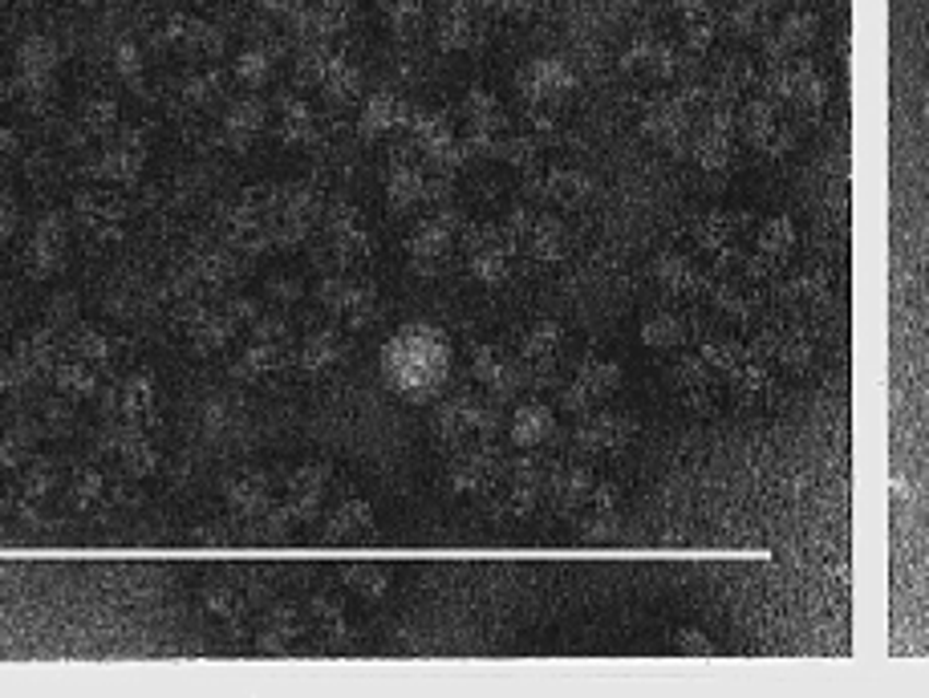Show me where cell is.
I'll use <instances>...</instances> for the list:
<instances>
[{
    "instance_id": "obj_39",
    "label": "cell",
    "mask_w": 929,
    "mask_h": 698,
    "mask_svg": "<svg viewBox=\"0 0 929 698\" xmlns=\"http://www.w3.org/2000/svg\"><path fill=\"white\" fill-rule=\"evenodd\" d=\"M94 386H98V378L90 374V366H65L61 370V390H70V394H94Z\"/></svg>"
},
{
    "instance_id": "obj_21",
    "label": "cell",
    "mask_w": 929,
    "mask_h": 698,
    "mask_svg": "<svg viewBox=\"0 0 929 698\" xmlns=\"http://www.w3.org/2000/svg\"><path fill=\"white\" fill-rule=\"evenodd\" d=\"M333 244H337V252H342L345 260H358L370 252V236H366V228L354 220L349 208H337V212H333Z\"/></svg>"
},
{
    "instance_id": "obj_4",
    "label": "cell",
    "mask_w": 929,
    "mask_h": 698,
    "mask_svg": "<svg viewBox=\"0 0 929 698\" xmlns=\"http://www.w3.org/2000/svg\"><path fill=\"white\" fill-rule=\"evenodd\" d=\"M626 382V370H621V362H609V357H585L576 374H572V382L560 390V406L569 414H585L593 406H600L605 399H614L617 390Z\"/></svg>"
},
{
    "instance_id": "obj_15",
    "label": "cell",
    "mask_w": 929,
    "mask_h": 698,
    "mask_svg": "<svg viewBox=\"0 0 929 698\" xmlns=\"http://www.w3.org/2000/svg\"><path fill=\"white\" fill-rule=\"evenodd\" d=\"M743 224H751V215H743V212H711V215H702L699 224H694V236H699V244L706 248V252L727 257L730 244H735V236H739V228H743Z\"/></svg>"
},
{
    "instance_id": "obj_25",
    "label": "cell",
    "mask_w": 929,
    "mask_h": 698,
    "mask_svg": "<svg viewBox=\"0 0 929 698\" xmlns=\"http://www.w3.org/2000/svg\"><path fill=\"white\" fill-rule=\"evenodd\" d=\"M576 532L585 544H609L621 536V512H605V508H581Z\"/></svg>"
},
{
    "instance_id": "obj_28",
    "label": "cell",
    "mask_w": 929,
    "mask_h": 698,
    "mask_svg": "<svg viewBox=\"0 0 929 698\" xmlns=\"http://www.w3.org/2000/svg\"><path fill=\"white\" fill-rule=\"evenodd\" d=\"M228 499L243 516H257L269 508V484H264L260 475H240V480L228 487Z\"/></svg>"
},
{
    "instance_id": "obj_16",
    "label": "cell",
    "mask_w": 929,
    "mask_h": 698,
    "mask_svg": "<svg viewBox=\"0 0 929 698\" xmlns=\"http://www.w3.org/2000/svg\"><path fill=\"white\" fill-rule=\"evenodd\" d=\"M593 191H597L593 179H588L585 171H572V167H557V171H548L544 175V184H540L544 200L560 203V208H581Z\"/></svg>"
},
{
    "instance_id": "obj_22",
    "label": "cell",
    "mask_w": 929,
    "mask_h": 698,
    "mask_svg": "<svg viewBox=\"0 0 929 698\" xmlns=\"http://www.w3.org/2000/svg\"><path fill=\"white\" fill-rule=\"evenodd\" d=\"M337 362H342V342H337V333H330V329H321V333H313L309 342L300 345V366L309 374L333 370Z\"/></svg>"
},
{
    "instance_id": "obj_17",
    "label": "cell",
    "mask_w": 929,
    "mask_h": 698,
    "mask_svg": "<svg viewBox=\"0 0 929 698\" xmlns=\"http://www.w3.org/2000/svg\"><path fill=\"white\" fill-rule=\"evenodd\" d=\"M650 272H654V281H658L666 293H674V297L699 288V269H694L682 252H658L654 264H650Z\"/></svg>"
},
{
    "instance_id": "obj_43",
    "label": "cell",
    "mask_w": 929,
    "mask_h": 698,
    "mask_svg": "<svg viewBox=\"0 0 929 698\" xmlns=\"http://www.w3.org/2000/svg\"><path fill=\"white\" fill-rule=\"evenodd\" d=\"M207 610L219 613V617H231V613L240 610V598H236L231 589H212V593H207Z\"/></svg>"
},
{
    "instance_id": "obj_11",
    "label": "cell",
    "mask_w": 929,
    "mask_h": 698,
    "mask_svg": "<svg viewBox=\"0 0 929 698\" xmlns=\"http://www.w3.org/2000/svg\"><path fill=\"white\" fill-rule=\"evenodd\" d=\"M503 480H508V508L515 516H528L544 499V463L536 456H520L503 463Z\"/></svg>"
},
{
    "instance_id": "obj_26",
    "label": "cell",
    "mask_w": 929,
    "mask_h": 698,
    "mask_svg": "<svg viewBox=\"0 0 929 698\" xmlns=\"http://www.w3.org/2000/svg\"><path fill=\"white\" fill-rule=\"evenodd\" d=\"M260 127H264V106L260 102H236L228 110V143L248 146Z\"/></svg>"
},
{
    "instance_id": "obj_34",
    "label": "cell",
    "mask_w": 929,
    "mask_h": 698,
    "mask_svg": "<svg viewBox=\"0 0 929 698\" xmlns=\"http://www.w3.org/2000/svg\"><path fill=\"white\" fill-rule=\"evenodd\" d=\"M313 134V118L300 102H288L285 106V143H309Z\"/></svg>"
},
{
    "instance_id": "obj_37",
    "label": "cell",
    "mask_w": 929,
    "mask_h": 698,
    "mask_svg": "<svg viewBox=\"0 0 929 698\" xmlns=\"http://www.w3.org/2000/svg\"><path fill=\"white\" fill-rule=\"evenodd\" d=\"M718 37V21H690L687 25V54H706Z\"/></svg>"
},
{
    "instance_id": "obj_27",
    "label": "cell",
    "mask_w": 929,
    "mask_h": 698,
    "mask_svg": "<svg viewBox=\"0 0 929 698\" xmlns=\"http://www.w3.org/2000/svg\"><path fill=\"white\" fill-rule=\"evenodd\" d=\"M422 196H427V179H422V171H415V167H394V171H390V203H394L398 212L415 208Z\"/></svg>"
},
{
    "instance_id": "obj_13",
    "label": "cell",
    "mask_w": 929,
    "mask_h": 698,
    "mask_svg": "<svg viewBox=\"0 0 929 698\" xmlns=\"http://www.w3.org/2000/svg\"><path fill=\"white\" fill-rule=\"evenodd\" d=\"M520 252H528L536 264H557V260H564L569 257V228H564V220H557V215H548V212H536Z\"/></svg>"
},
{
    "instance_id": "obj_42",
    "label": "cell",
    "mask_w": 929,
    "mask_h": 698,
    "mask_svg": "<svg viewBox=\"0 0 929 698\" xmlns=\"http://www.w3.org/2000/svg\"><path fill=\"white\" fill-rule=\"evenodd\" d=\"M585 508H605V512H621V492L617 484H593Z\"/></svg>"
},
{
    "instance_id": "obj_10",
    "label": "cell",
    "mask_w": 929,
    "mask_h": 698,
    "mask_svg": "<svg viewBox=\"0 0 929 698\" xmlns=\"http://www.w3.org/2000/svg\"><path fill=\"white\" fill-rule=\"evenodd\" d=\"M455 236H458L455 215H434V220H427V224L410 236V257H415L418 272H439V264L451 257Z\"/></svg>"
},
{
    "instance_id": "obj_20",
    "label": "cell",
    "mask_w": 929,
    "mask_h": 698,
    "mask_svg": "<svg viewBox=\"0 0 929 698\" xmlns=\"http://www.w3.org/2000/svg\"><path fill=\"white\" fill-rule=\"evenodd\" d=\"M682 342H687V321L678 313L658 309V313H650L642 321V345H650V350H674Z\"/></svg>"
},
{
    "instance_id": "obj_6",
    "label": "cell",
    "mask_w": 929,
    "mask_h": 698,
    "mask_svg": "<svg viewBox=\"0 0 929 698\" xmlns=\"http://www.w3.org/2000/svg\"><path fill=\"white\" fill-rule=\"evenodd\" d=\"M576 90V70L560 58H532L515 73V94L528 106H557Z\"/></svg>"
},
{
    "instance_id": "obj_5",
    "label": "cell",
    "mask_w": 929,
    "mask_h": 698,
    "mask_svg": "<svg viewBox=\"0 0 929 698\" xmlns=\"http://www.w3.org/2000/svg\"><path fill=\"white\" fill-rule=\"evenodd\" d=\"M638 435V418L626 411H593L581 414V423L572 430V447L581 451V456H614L621 451L626 442Z\"/></svg>"
},
{
    "instance_id": "obj_41",
    "label": "cell",
    "mask_w": 929,
    "mask_h": 698,
    "mask_svg": "<svg viewBox=\"0 0 929 698\" xmlns=\"http://www.w3.org/2000/svg\"><path fill=\"white\" fill-rule=\"evenodd\" d=\"M479 9L491 16H528L536 0H479Z\"/></svg>"
},
{
    "instance_id": "obj_1",
    "label": "cell",
    "mask_w": 929,
    "mask_h": 698,
    "mask_svg": "<svg viewBox=\"0 0 929 698\" xmlns=\"http://www.w3.org/2000/svg\"><path fill=\"white\" fill-rule=\"evenodd\" d=\"M382 382L406 402H430L451 378V342L439 326L415 321L402 326L386 345H382Z\"/></svg>"
},
{
    "instance_id": "obj_40",
    "label": "cell",
    "mask_w": 929,
    "mask_h": 698,
    "mask_svg": "<svg viewBox=\"0 0 929 698\" xmlns=\"http://www.w3.org/2000/svg\"><path fill=\"white\" fill-rule=\"evenodd\" d=\"M674 9L682 16V25H690V21H718L715 0H674Z\"/></svg>"
},
{
    "instance_id": "obj_24",
    "label": "cell",
    "mask_w": 929,
    "mask_h": 698,
    "mask_svg": "<svg viewBox=\"0 0 929 698\" xmlns=\"http://www.w3.org/2000/svg\"><path fill=\"white\" fill-rule=\"evenodd\" d=\"M139 167H143V146H134V143H122L115 146V151H106V155L98 158V171L102 179H118V184H130L134 175H139Z\"/></svg>"
},
{
    "instance_id": "obj_18",
    "label": "cell",
    "mask_w": 929,
    "mask_h": 698,
    "mask_svg": "<svg viewBox=\"0 0 929 698\" xmlns=\"http://www.w3.org/2000/svg\"><path fill=\"white\" fill-rule=\"evenodd\" d=\"M796 248V224H791V215H772V220H763L759 224V236H755V252L763 260H784L787 252Z\"/></svg>"
},
{
    "instance_id": "obj_14",
    "label": "cell",
    "mask_w": 929,
    "mask_h": 698,
    "mask_svg": "<svg viewBox=\"0 0 929 698\" xmlns=\"http://www.w3.org/2000/svg\"><path fill=\"white\" fill-rule=\"evenodd\" d=\"M791 66H796V73H791V102L787 106H796L803 118H820L829 106V78L808 58H791Z\"/></svg>"
},
{
    "instance_id": "obj_30",
    "label": "cell",
    "mask_w": 929,
    "mask_h": 698,
    "mask_svg": "<svg viewBox=\"0 0 929 698\" xmlns=\"http://www.w3.org/2000/svg\"><path fill=\"white\" fill-rule=\"evenodd\" d=\"M496 155L508 158L512 167H524V171H532V167H536V158H540V139H536V134H520V139L503 134L500 146H496Z\"/></svg>"
},
{
    "instance_id": "obj_8",
    "label": "cell",
    "mask_w": 929,
    "mask_h": 698,
    "mask_svg": "<svg viewBox=\"0 0 929 698\" xmlns=\"http://www.w3.org/2000/svg\"><path fill=\"white\" fill-rule=\"evenodd\" d=\"M593 471L585 463H560V468L544 471V499L564 516H576L588 504V492H593Z\"/></svg>"
},
{
    "instance_id": "obj_33",
    "label": "cell",
    "mask_w": 929,
    "mask_h": 698,
    "mask_svg": "<svg viewBox=\"0 0 929 698\" xmlns=\"http://www.w3.org/2000/svg\"><path fill=\"white\" fill-rule=\"evenodd\" d=\"M670 650L674 654H687V658H715V641L706 638L699 626H682V629H674Z\"/></svg>"
},
{
    "instance_id": "obj_31",
    "label": "cell",
    "mask_w": 929,
    "mask_h": 698,
    "mask_svg": "<svg viewBox=\"0 0 929 698\" xmlns=\"http://www.w3.org/2000/svg\"><path fill=\"white\" fill-rule=\"evenodd\" d=\"M370 524H373L370 504H361V499H349V504H342V508L333 512L330 532H333V536H349V532H366Z\"/></svg>"
},
{
    "instance_id": "obj_32",
    "label": "cell",
    "mask_w": 929,
    "mask_h": 698,
    "mask_svg": "<svg viewBox=\"0 0 929 698\" xmlns=\"http://www.w3.org/2000/svg\"><path fill=\"white\" fill-rule=\"evenodd\" d=\"M394 122H398V102L373 98L370 106H366V115H361V134L378 139V134H386V130L394 127Z\"/></svg>"
},
{
    "instance_id": "obj_23",
    "label": "cell",
    "mask_w": 929,
    "mask_h": 698,
    "mask_svg": "<svg viewBox=\"0 0 929 698\" xmlns=\"http://www.w3.org/2000/svg\"><path fill=\"white\" fill-rule=\"evenodd\" d=\"M61 264V220H45L33 240V276H49Z\"/></svg>"
},
{
    "instance_id": "obj_12",
    "label": "cell",
    "mask_w": 929,
    "mask_h": 698,
    "mask_svg": "<svg viewBox=\"0 0 929 698\" xmlns=\"http://www.w3.org/2000/svg\"><path fill=\"white\" fill-rule=\"evenodd\" d=\"M557 435V414L548 411L544 402H520L512 411V423H508V439L520 451H536L544 442Z\"/></svg>"
},
{
    "instance_id": "obj_9",
    "label": "cell",
    "mask_w": 929,
    "mask_h": 698,
    "mask_svg": "<svg viewBox=\"0 0 929 698\" xmlns=\"http://www.w3.org/2000/svg\"><path fill=\"white\" fill-rule=\"evenodd\" d=\"M815 29H820V21H815L812 9H791L787 16H779L772 29L763 33L767 37V61L800 58L803 49L815 42Z\"/></svg>"
},
{
    "instance_id": "obj_3",
    "label": "cell",
    "mask_w": 929,
    "mask_h": 698,
    "mask_svg": "<svg viewBox=\"0 0 929 698\" xmlns=\"http://www.w3.org/2000/svg\"><path fill=\"white\" fill-rule=\"evenodd\" d=\"M496 430H500V414H496V402H479L472 394H458L439 411V435L446 442H455L458 451L467 447H484V442H496Z\"/></svg>"
},
{
    "instance_id": "obj_45",
    "label": "cell",
    "mask_w": 929,
    "mask_h": 698,
    "mask_svg": "<svg viewBox=\"0 0 929 698\" xmlns=\"http://www.w3.org/2000/svg\"><path fill=\"white\" fill-rule=\"evenodd\" d=\"M115 122V106L110 102H94V110H90V127L102 130V127H110Z\"/></svg>"
},
{
    "instance_id": "obj_19",
    "label": "cell",
    "mask_w": 929,
    "mask_h": 698,
    "mask_svg": "<svg viewBox=\"0 0 929 698\" xmlns=\"http://www.w3.org/2000/svg\"><path fill=\"white\" fill-rule=\"evenodd\" d=\"M772 4L775 0H730L727 21L739 37H763L772 29Z\"/></svg>"
},
{
    "instance_id": "obj_29",
    "label": "cell",
    "mask_w": 929,
    "mask_h": 698,
    "mask_svg": "<svg viewBox=\"0 0 929 698\" xmlns=\"http://www.w3.org/2000/svg\"><path fill=\"white\" fill-rule=\"evenodd\" d=\"M479 37H484V25L475 21V13L443 16V29H439V42H443V49H472Z\"/></svg>"
},
{
    "instance_id": "obj_2",
    "label": "cell",
    "mask_w": 929,
    "mask_h": 698,
    "mask_svg": "<svg viewBox=\"0 0 929 698\" xmlns=\"http://www.w3.org/2000/svg\"><path fill=\"white\" fill-rule=\"evenodd\" d=\"M735 139H743L759 155L779 158L796 146V130L784 127L779 122V106H772V102L759 94V98H743L735 106Z\"/></svg>"
},
{
    "instance_id": "obj_35",
    "label": "cell",
    "mask_w": 929,
    "mask_h": 698,
    "mask_svg": "<svg viewBox=\"0 0 929 698\" xmlns=\"http://www.w3.org/2000/svg\"><path fill=\"white\" fill-rule=\"evenodd\" d=\"M345 581L354 584V589H361L366 598H382V593H386V584H390V577L382 569H349V572H345Z\"/></svg>"
},
{
    "instance_id": "obj_7",
    "label": "cell",
    "mask_w": 929,
    "mask_h": 698,
    "mask_svg": "<svg viewBox=\"0 0 929 698\" xmlns=\"http://www.w3.org/2000/svg\"><path fill=\"white\" fill-rule=\"evenodd\" d=\"M682 66H687V54L666 37H633L630 49L621 54V70L638 78H658V82L682 78Z\"/></svg>"
},
{
    "instance_id": "obj_36",
    "label": "cell",
    "mask_w": 929,
    "mask_h": 698,
    "mask_svg": "<svg viewBox=\"0 0 929 698\" xmlns=\"http://www.w3.org/2000/svg\"><path fill=\"white\" fill-rule=\"evenodd\" d=\"M236 73H240V82H248V86H264L269 82V58L264 54H243L240 61H236Z\"/></svg>"
},
{
    "instance_id": "obj_38",
    "label": "cell",
    "mask_w": 929,
    "mask_h": 698,
    "mask_svg": "<svg viewBox=\"0 0 929 698\" xmlns=\"http://www.w3.org/2000/svg\"><path fill=\"white\" fill-rule=\"evenodd\" d=\"M791 293L800 300H824L829 297V276L824 272H803L800 281H791Z\"/></svg>"
},
{
    "instance_id": "obj_44",
    "label": "cell",
    "mask_w": 929,
    "mask_h": 698,
    "mask_svg": "<svg viewBox=\"0 0 929 698\" xmlns=\"http://www.w3.org/2000/svg\"><path fill=\"white\" fill-rule=\"evenodd\" d=\"M118 70H122L127 82L139 78V54H134V45H122V49H118Z\"/></svg>"
}]
</instances>
